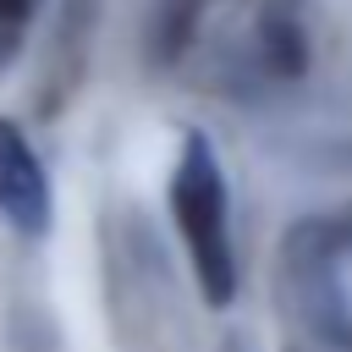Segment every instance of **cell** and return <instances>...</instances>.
Listing matches in <instances>:
<instances>
[{
	"mask_svg": "<svg viewBox=\"0 0 352 352\" xmlns=\"http://www.w3.org/2000/svg\"><path fill=\"white\" fill-rule=\"evenodd\" d=\"M33 6H38V0H0V33H16V28L33 16Z\"/></svg>",
	"mask_w": 352,
	"mask_h": 352,
	"instance_id": "4",
	"label": "cell"
},
{
	"mask_svg": "<svg viewBox=\"0 0 352 352\" xmlns=\"http://www.w3.org/2000/svg\"><path fill=\"white\" fill-rule=\"evenodd\" d=\"M286 292L319 341L352 352V209L314 214L286 236Z\"/></svg>",
	"mask_w": 352,
	"mask_h": 352,
	"instance_id": "2",
	"label": "cell"
},
{
	"mask_svg": "<svg viewBox=\"0 0 352 352\" xmlns=\"http://www.w3.org/2000/svg\"><path fill=\"white\" fill-rule=\"evenodd\" d=\"M170 220L187 242L192 275L209 302H231L236 292V248H231V198H226V170L214 148L187 132L176 170H170Z\"/></svg>",
	"mask_w": 352,
	"mask_h": 352,
	"instance_id": "1",
	"label": "cell"
},
{
	"mask_svg": "<svg viewBox=\"0 0 352 352\" xmlns=\"http://www.w3.org/2000/svg\"><path fill=\"white\" fill-rule=\"evenodd\" d=\"M0 214L22 236H44L50 220H55L50 170L38 165V154H33V143L22 138L16 121H0Z\"/></svg>",
	"mask_w": 352,
	"mask_h": 352,
	"instance_id": "3",
	"label": "cell"
}]
</instances>
